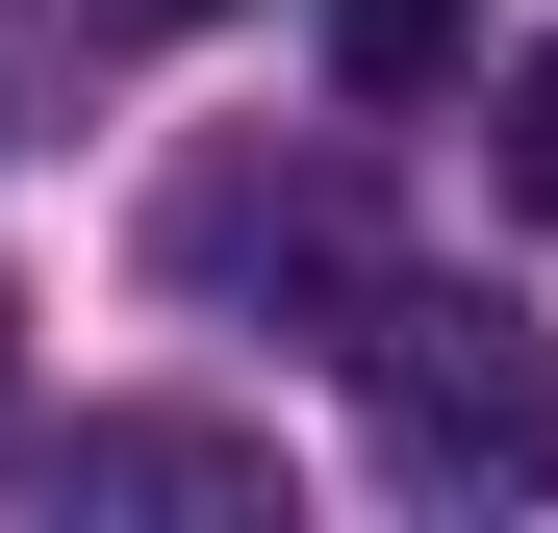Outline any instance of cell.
Wrapping results in <instances>:
<instances>
[{
    "mask_svg": "<svg viewBox=\"0 0 558 533\" xmlns=\"http://www.w3.org/2000/svg\"><path fill=\"white\" fill-rule=\"evenodd\" d=\"M355 407L432 508H533L558 483V355L533 305H457V280H355Z\"/></svg>",
    "mask_w": 558,
    "mask_h": 533,
    "instance_id": "cell-1",
    "label": "cell"
},
{
    "mask_svg": "<svg viewBox=\"0 0 558 533\" xmlns=\"http://www.w3.org/2000/svg\"><path fill=\"white\" fill-rule=\"evenodd\" d=\"M51 483H76V508H178V533H254V508H279V458H254V432H204V407H102Z\"/></svg>",
    "mask_w": 558,
    "mask_h": 533,
    "instance_id": "cell-2",
    "label": "cell"
},
{
    "mask_svg": "<svg viewBox=\"0 0 558 533\" xmlns=\"http://www.w3.org/2000/svg\"><path fill=\"white\" fill-rule=\"evenodd\" d=\"M483 51V0H330V102H432Z\"/></svg>",
    "mask_w": 558,
    "mask_h": 533,
    "instance_id": "cell-3",
    "label": "cell"
},
{
    "mask_svg": "<svg viewBox=\"0 0 558 533\" xmlns=\"http://www.w3.org/2000/svg\"><path fill=\"white\" fill-rule=\"evenodd\" d=\"M483 153H508V204H558V51L508 76V128H483Z\"/></svg>",
    "mask_w": 558,
    "mask_h": 533,
    "instance_id": "cell-4",
    "label": "cell"
},
{
    "mask_svg": "<svg viewBox=\"0 0 558 533\" xmlns=\"http://www.w3.org/2000/svg\"><path fill=\"white\" fill-rule=\"evenodd\" d=\"M153 26H204V0H153Z\"/></svg>",
    "mask_w": 558,
    "mask_h": 533,
    "instance_id": "cell-5",
    "label": "cell"
}]
</instances>
